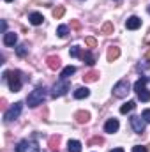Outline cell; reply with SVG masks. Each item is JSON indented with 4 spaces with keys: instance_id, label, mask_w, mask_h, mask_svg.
Returning a JSON list of instances; mask_svg holds the SVG:
<instances>
[{
    "instance_id": "cell-1",
    "label": "cell",
    "mask_w": 150,
    "mask_h": 152,
    "mask_svg": "<svg viewBox=\"0 0 150 152\" xmlns=\"http://www.w3.org/2000/svg\"><path fill=\"white\" fill-rule=\"evenodd\" d=\"M4 80L9 81V88L12 92H20L21 90V73L20 71H5Z\"/></svg>"
},
{
    "instance_id": "cell-2",
    "label": "cell",
    "mask_w": 150,
    "mask_h": 152,
    "mask_svg": "<svg viewBox=\"0 0 150 152\" xmlns=\"http://www.w3.org/2000/svg\"><path fill=\"white\" fill-rule=\"evenodd\" d=\"M44 97H46L44 87H37L36 90H32V92L28 94V97H27V103H28V106H30V108H36V106H39V104L44 101Z\"/></svg>"
},
{
    "instance_id": "cell-3",
    "label": "cell",
    "mask_w": 150,
    "mask_h": 152,
    "mask_svg": "<svg viewBox=\"0 0 150 152\" xmlns=\"http://www.w3.org/2000/svg\"><path fill=\"white\" fill-rule=\"evenodd\" d=\"M129 92H131V83L125 78L120 80L118 83H115V87H113V96L115 97H125Z\"/></svg>"
},
{
    "instance_id": "cell-4",
    "label": "cell",
    "mask_w": 150,
    "mask_h": 152,
    "mask_svg": "<svg viewBox=\"0 0 150 152\" xmlns=\"http://www.w3.org/2000/svg\"><path fill=\"white\" fill-rule=\"evenodd\" d=\"M69 88H71L69 81H67V80H60L58 83L53 85V88H51V97H62V96L67 94Z\"/></svg>"
},
{
    "instance_id": "cell-5",
    "label": "cell",
    "mask_w": 150,
    "mask_h": 152,
    "mask_svg": "<svg viewBox=\"0 0 150 152\" xmlns=\"http://www.w3.org/2000/svg\"><path fill=\"white\" fill-rule=\"evenodd\" d=\"M21 110H23V103H14L5 113H4V120L5 122H11V120H16L20 115H21Z\"/></svg>"
},
{
    "instance_id": "cell-6",
    "label": "cell",
    "mask_w": 150,
    "mask_h": 152,
    "mask_svg": "<svg viewBox=\"0 0 150 152\" xmlns=\"http://www.w3.org/2000/svg\"><path fill=\"white\" fill-rule=\"evenodd\" d=\"M16 152H41L37 142H28V140H21L16 147Z\"/></svg>"
},
{
    "instance_id": "cell-7",
    "label": "cell",
    "mask_w": 150,
    "mask_h": 152,
    "mask_svg": "<svg viewBox=\"0 0 150 152\" xmlns=\"http://www.w3.org/2000/svg\"><path fill=\"white\" fill-rule=\"evenodd\" d=\"M131 126L134 129L136 134H143L145 133V118L140 117V115H133L131 117Z\"/></svg>"
},
{
    "instance_id": "cell-8",
    "label": "cell",
    "mask_w": 150,
    "mask_h": 152,
    "mask_svg": "<svg viewBox=\"0 0 150 152\" xmlns=\"http://www.w3.org/2000/svg\"><path fill=\"white\" fill-rule=\"evenodd\" d=\"M140 27H141V20H140L138 16L127 18V21H125V28H127V30H136V28H140Z\"/></svg>"
},
{
    "instance_id": "cell-9",
    "label": "cell",
    "mask_w": 150,
    "mask_h": 152,
    "mask_svg": "<svg viewBox=\"0 0 150 152\" xmlns=\"http://www.w3.org/2000/svg\"><path fill=\"white\" fill-rule=\"evenodd\" d=\"M46 62H48V67L53 69V71L60 69V66H62V62H60V58H58L57 55H50V57L46 58Z\"/></svg>"
},
{
    "instance_id": "cell-10",
    "label": "cell",
    "mask_w": 150,
    "mask_h": 152,
    "mask_svg": "<svg viewBox=\"0 0 150 152\" xmlns=\"http://www.w3.org/2000/svg\"><path fill=\"white\" fill-rule=\"evenodd\" d=\"M118 127H120V124H118L117 118H110V120L104 124V131H106V133H111V134L118 131Z\"/></svg>"
},
{
    "instance_id": "cell-11",
    "label": "cell",
    "mask_w": 150,
    "mask_h": 152,
    "mask_svg": "<svg viewBox=\"0 0 150 152\" xmlns=\"http://www.w3.org/2000/svg\"><path fill=\"white\" fill-rule=\"evenodd\" d=\"M18 42V36L14 32H5L4 34V44L5 46H14Z\"/></svg>"
},
{
    "instance_id": "cell-12",
    "label": "cell",
    "mask_w": 150,
    "mask_h": 152,
    "mask_svg": "<svg viewBox=\"0 0 150 152\" xmlns=\"http://www.w3.org/2000/svg\"><path fill=\"white\" fill-rule=\"evenodd\" d=\"M74 118H76V122H78V124H87V122L90 120V113L81 110V112H76V113H74Z\"/></svg>"
},
{
    "instance_id": "cell-13",
    "label": "cell",
    "mask_w": 150,
    "mask_h": 152,
    "mask_svg": "<svg viewBox=\"0 0 150 152\" xmlns=\"http://www.w3.org/2000/svg\"><path fill=\"white\" fill-rule=\"evenodd\" d=\"M118 57H120V48H117V46H111V48L108 50V55H106L108 62H115Z\"/></svg>"
},
{
    "instance_id": "cell-14",
    "label": "cell",
    "mask_w": 150,
    "mask_h": 152,
    "mask_svg": "<svg viewBox=\"0 0 150 152\" xmlns=\"http://www.w3.org/2000/svg\"><path fill=\"white\" fill-rule=\"evenodd\" d=\"M28 21H30L32 25H36V27H37V25H41V23L44 21V16H42L41 12H32V14L28 16Z\"/></svg>"
},
{
    "instance_id": "cell-15",
    "label": "cell",
    "mask_w": 150,
    "mask_h": 152,
    "mask_svg": "<svg viewBox=\"0 0 150 152\" xmlns=\"http://www.w3.org/2000/svg\"><path fill=\"white\" fill-rule=\"evenodd\" d=\"M97 80H99V73L97 71H88V73H85V76H83V81L85 83H94Z\"/></svg>"
},
{
    "instance_id": "cell-16",
    "label": "cell",
    "mask_w": 150,
    "mask_h": 152,
    "mask_svg": "<svg viewBox=\"0 0 150 152\" xmlns=\"http://www.w3.org/2000/svg\"><path fill=\"white\" fill-rule=\"evenodd\" d=\"M90 96V90L87 88V87H79V88H76L74 90V97L76 99H85V97H88Z\"/></svg>"
},
{
    "instance_id": "cell-17",
    "label": "cell",
    "mask_w": 150,
    "mask_h": 152,
    "mask_svg": "<svg viewBox=\"0 0 150 152\" xmlns=\"http://www.w3.org/2000/svg\"><path fill=\"white\" fill-rule=\"evenodd\" d=\"M134 108H136V101H127L125 104L120 106V113L125 115V113H129V112H133Z\"/></svg>"
},
{
    "instance_id": "cell-18",
    "label": "cell",
    "mask_w": 150,
    "mask_h": 152,
    "mask_svg": "<svg viewBox=\"0 0 150 152\" xmlns=\"http://www.w3.org/2000/svg\"><path fill=\"white\" fill-rule=\"evenodd\" d=\"M67 149H69V152H81V143L78 140H69Z\"/></svg>"
},
{
    "instance_id": "cell-19",
    "label": "cell",
    "mask_w": 150,
    "mask_h": 152,
    "mask_svg": "<svg viewBox=\"0 0 150 152\" xmlns=\"http://www.w3.org/2000/svg\"><path fill=\"white\" fill-rule=\"evenodd\" d=\"M76 73V67L74 66H67V67H64L62 69V73H60V76H62V80H67L71 75H74Z\"/></svg>"
},
{
    "instance_id": "cell-20",
    "label": "cell",
    "mask_w": 150,
    "mask_h": 152,
    "mask_svg": "<svg viewBox=\"0 0 150 152\" xmlns=\"http://www.w3.org/2000/svg\"><path fill=\"white\" fill-rule=\"evenodd\" d=\"M58 145H60V136H51L50 142H48V147H50L51 151H57Z\"/></svg>"
},
{
    "instance_id": "cell-21",
    "label": "cell",
    "mask_w": 150,
    "mask_h": 152,
    "mask_svg": "<svg viewBox=\"0 0 150 152\" xmlns=\"http://www.w3.org/2000/svg\"><path fill=\"white\" fill-rule=\"evenodd\" d=\"M27 53H28V44H27V42H23V44H20V46L16 48V55H18V57H25Z\"/></svg>"
},
{
    "instance_id": "cell-22",
    "label": "cell",
    "mask_w": 150,
    "mask_h": 152,
    "mask_svg": "<svg viewBox=\"0 0 150 152\" xmlns=\"http://www.w3.org/2000/svg\"><path fill=\"white\" fill-rule=\"evenodd\" d=\"M81 57H83V60H85L87 66H94V64H95V58H94V55H92L90 51H85Z\"/></svg>"
},
{
    "instance_id": "cell-23",
    "label": "cell",
    "mask_w": 150,
    "mask_h": 152,
    "mask_svg": "<svg viewBox=\"0 0 150 152\" xmlns=\"http://www.w3.org/2000/svg\"><path fill=\"white\" fill-rule=\"evenodd\" d=\"M138 99H140V101H143V103L150 101V92L147 90V87H145L143 90H140V92H138Z\"/></svg>"
},
{
    "instance_id": "cell-24",
    "label": "cell",
    "mask_w": 150,
    "mask_h": 152,
    "mask_svg": "<svg viewBox=\"0 0 150 152\" xmlns=\"http://www.w3.org/2000/svg\"><path fill=\"white\" fill-rule=\"evenodd\" d=\"M147 81H149V78H141V80H138V81L134 83V90H136V92L143 90V88L147 87Z\"/></svg>"
},
{
    "instance_id": "cell-25",
    "label": "cell",
    "mask_w": 150,
    "mask_h": 152,
    "mask_svg": "<svg viewBox=\"0 0 150 152\" xmlns=\"http://www.w3.org/2000/svg\"><path fill=\"white\" fill-rule=\"evenodd\" d=\"M64 14H66V9H64L62 5H58V7H55V9H53V18L60 20V18H62Z\"/></svg>"
},
{
    "instance_id": "cell-26",
    "label": "cell",
    "mask_w": 150,
    "mask_h": 152,
    "mask_svg": "<svg viewBox=\"0 0 150 152\" xmlns=\"http://www.w3.org/2000/svg\"><path fill=\"white\" fill-rule=\"evenodd\" d=\"M67 34H69V27L60 25V27L57 28V36H58V37H67Z\"/></svg>"
},
{
    "instance_id": "cell-27",
    "label": "cell",
    "mask_w": 150,
    "mask_h": 152,
    "mask_svg": "<svg viewBox=\"0 0 150 152\" xmlns=\"http://www.w3.org/2000/svg\"><path fill=\"white\" fill-rule=\"evenodd\" d=\"M101 32H103L104 36H110V34H113V23H110V21H106V23L103 25Z\"/></svg>"
},
{
    "instance_id": "cell-28",
    "label": "cell",
    "mask_w": 150,
    "mask_h": 152,
    "mask_svg": "<svg viewBox=\"0 0 150 152\" xmlns=\"http://www.w3.org/2000/svg\"><path fill=\"white\" fill-rule=\"evenodd\" d=\"M85 44H87L88 48H95V46H97V41H95V37H87L85 39Z\"/></svg>"
},
{
    "instance_id": "cell-29",
    "label": "cell",
    "mask_w": 150,
    "mask_h": 152,
    "mask_svg": "<svg viewBox=\"0 0 150 152\" xmlns=\"http://www.w3.org/2000/svg\"><path fill=\"white\" fill-rule=\"evenodd\" d=\"M88 143H90V145H103V143H104V140H103L101 136H94Z\"/></svg>"
},
{
    "instance_id": "cell-30",
    "label": "cell",
    "mask_w": 150,
    "mask_h": 152,
    "mask_svg": "<svg viewBox=\"0 0 150 152\" xmlns=\"http://www.w3.org/2000/svg\"><path fill=\"white\" fill-rule=\"evenodd\" d=\"M71 57H74V58H78V57H81L79 46H73V48H71Z\"/></svg>"
},
{
    "instance_id": "cell-31",
    "label": "cell",
    "mask_w": 150,
    "mask_h": 152,
    "mask_svg": "<svg viewBox=\"0 0 150 152\" xmlns=\"http://www.w3.org/2000/svg\"><path fill=\"white\" fill-rule=\"evenodd\" d=\"M133 152H149L147 147H141V145H134L133 147Z\"/></svg>"
},
{
    "instance_id": "cell-32",
    "label": "cell",
    "mask_w": 150,
    "mask_h": 152,
    "mask_svg": "<svg viewBox=\"0 0 150 152\" xmlns=\"http://www.w3.org/2000/svg\"><path fill=\"white\" fill-rule=\"evenodd\" d=\"M141 117L145 118V122H150V110H145V112L141 113Z\"/></svg>"
},
{
    "instance_id": "cell-33",
    "label": "cell",
    "mask_w": 150,
    "mask_h": 152,
    "mask_svg": "<svg viewBox=\"0 0 150 152\" xmlns=\"http://www.w3.org/2000/svg\"><path fill=\"white\" fill-rule=\"evenodd\" d=\"M71 27H73V28H76V30H78V28L81 27V23H79L78 20H73V21H71Z\"/></svg>"
},
{
    "instance_id": "cell-34",
    "label": "cell",
    "mask_w": 150,
    "mask_h": 152,
    "mask_svg": "<svg viewBox=\"0 0 150 152\" xmlns=\"http://www.w3.org/2000/svg\"><path fill=\"white\" fill-rule=\"evenodd\" d=\"M5 28H7V25H5V21H2V32L5 34Z\"/></svg>"
},
{
    "instance_id": "cell-35",
    "label": "cell",
    "mask_w": 150,
    "mask_h": 152,
    "mask_svg": "<svg viewBox=\"0 0 150 152\" xmlns=\"http://www.w3.org/2000/svg\"><path fill=\"white\" fill-rule=\"evenodd\" d=\"M111 152H124V149H120V147H118V149H113Z\"/></svg>"
},
{
    "instance_id": "cell-36",
    "label": "cell",
    "mask_w": 150,
    "mask_h": 152,
    "mask_svg": "<svg viewBox=\"0 0 150 152\" xmlns=\"http://www.w3.org/2000/svg\"><path fill=\"white\" fill-rule=\"evenodd\" d=\"M145 57H147V60H150V50L147 51V55H145Z\"/></svg>"
},
{
    "instance_id": "cell-37",
    "label": "cell",
    "mask_w": 150,
    "mask_h": 152,
    "mask_svg": "<svg viewBox=\"0 0 150 152\" xmlns=\"http://www.w3.org/2000/svg\"><path fill=\"white\" fill-rule=\"evenodd\" d=\"M5 2H12V0H5Z\"/></svg>"
},
{
    "instance_id": "cell-38",
    "label": "cell",
    "mask_w": 150,
    "mask_h": 152,
    "mask_svg": "<svg viewBox=\"0 0 150 152\" xmlns=\"http://www.w3.org/2000/svg\"><path fill=\"white\" fill-rule=\"evenodd\" d=\"M149 12H150V7H149Z\"/></svg>"
}]
</instances>
